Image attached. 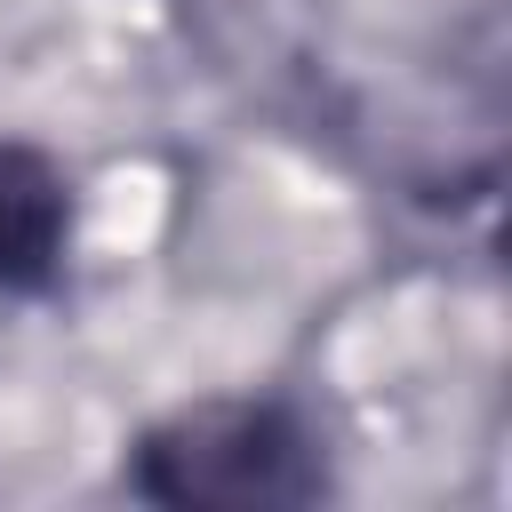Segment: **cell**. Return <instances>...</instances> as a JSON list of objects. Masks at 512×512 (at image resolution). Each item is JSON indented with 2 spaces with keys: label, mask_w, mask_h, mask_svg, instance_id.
Returning a JSON list of instances; mask_svg holds the SVG:
<instances>
[{
  "label": "cell",
  "mask_w": 512,
  "mask_h": 512,
  "mask_svg": "<svg viewBox=\"0 0 512 512\" xmlns=\"http://www.w3.org/2000/svg\"><path fill=\"white\" fill-rule=\"evenodd\" d=\"M120 488L168 512H288L336 496L328 440L304 400L288 392H208L152 416L128 456Z\"/></svg>",
  "instance_id": "obj_1"
},
{
  "label": "cell",
  "mask_w": 512,
  "mask_h": 512,
  "mask_svg": "<svg viewBox=\"0 0 512 512\" xmlns=\"http://www.w3.org/2000/svg\"><path fill=\"white\" fill-rule=\"evenodd\" d=\"M72 248H80V176L32 144V136H0V296L40 304L72 280Z\"/></svg>",
  "instance_id": "obj_2"
}]
</instances>
